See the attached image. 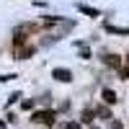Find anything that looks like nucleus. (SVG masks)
Instances as JSON below:
<instances>
[{
  "label": "nucleus",
  "mask_w": 129,
  "mask_h": 129,
  "mask_svg": "<svg viewBox=\"0 0 129 129\" xmlns=\"http://www.w3.org/2000/svg\"><path fill=\"white\" fill-rule=\"evenodd\" d=\"M93 116H95L93 109H85V111H83V121H85V124H90V121H93Z\"/></svg>",
  "instance_id": "6e6552de"
},
{
  "label": "nucleus",
  "mask_w": 129,
  "mask_h": 129,
  "mask_svg": "<svg viewBox=\"0 0 129 129\" xmlns=\"http://www.w3.org/2000/svg\"><path fill=\"white\" fill-rule=\"evenodd\" d=\"M26 44V34L23 31H16V36H13V47H23Z\"/></svg>",
  "instance_id": "423d86ee"
},
{
  "label": "nucleus",
  "mask_w": 129,
  "mask_h": 129,
  "mask_svg": "<svg viewBox=\"0 0 129 129\" xmlns=\"http://www.w3.org/2000/svg\"><path fill=\"white\" fill-rule=\"evenodd\" d=\"M101 95H103V101H106V103H109V106H114L116 101H119V95H116V93H114L111 88H106V90H103Z\"/></svg>",
  "instance_id": "20e7f679"
},
{
  "label": "nucleus",
  "mask_w": 129,
  "mask_h": 129,
  "mask_svg": "<svg viewBox=\"0 0 129 129\" xmlns=\"http://www.w3.org/2000/svg\"><path fill=\"white\" fill-rule=\"evenodd\" d=\"M126 62H129V57H126Z\"/></svg>",
  "instance_id": "4468645a"
},
{
  "label": "nucleus",
  "mask_w": 129,
  "mask_h": 129,
  "mask_svg": "<svg viewBox=\"0 0 129 129\" xmlns=\"http://www.w3.org/2000/svg\"><path fill=\"white\" fill-rule=\"evenodd\" d=\"M111 129H121V121H116V119H111Z\"/></svg>",
  "instance_id": "f8f14e48"
},
{
  "label": "nucleus",
  "mask_w": 129,
  "mask_h": 129,
  "mask_svg": "<svg viewBox=\"0 0 129 129\" xmlns=\"http://www.w3.org/2000/svg\"><path fill=\"white\" fill-rule=\"evenodd\" d=\"M64 129H80V124H78V121H67V124H64Z\"/></svg>",
  "instance_id": "9b49d317"
},
{
  "label": "nucleus",
  "mask_w": 129,
  "mask_h": 129,
  "mask_svg": "<svg viewBox=\"0 0 129 129\" xmlns=\"http://www.w3.org/2000/svg\"><path fill=\"white\" fill-rule=\"evenodd\" d=\"M90 129H98V126H90Z\"/></svg>",
  "instance_id": "ddd939ff"
},
{
  "label": "nucleus",
  "mask_w": 129,
  "mask_h": 129,
  "mask_svg": "<svg viewBox=\"0 0 129 129\" xmlns=\"http://www.w3.org/2000/svg\"><path fill=\"white\" fill-rule=\"evenodd\" d=\"M103 62L109 64V67H114V70H119V67H121V57H116V54H106Z\"/></svg>",
  "instance_id": "7ed1b4c3"
},
{
  "label": "nucleus",
  "mask_w": 129,
  "mask_h": 129,
  "mask_svg": "<svg viewBox=\"0 0 129 129\" xmlns=\"http://www.w3.org/2000/svg\"><path fill=\"white\" fill-rule=\"evenodd\" d=\"M54 78H57L59 83H70V80H72V72L64 70V67H59V70H54Z\"/></svg>",
  "instance_id": "f03ea898"
},
{
  "label": "nucleus",
  "mask_w": 129,
  "mask_h": 129,
  "mask_svg": "<svg viewBox=\"0 0 129 129\" xmlns=\"http://www.w3.org/2000/svg\"><path fill=\"white\" fill-rule=\"evenodd\" d=\"M34 52H36V47H34V44H28V47H23V49L18 52V59H28Z\"/></svg>",
  "instance_id": "39448f33"
},
{
  "label": "nucleus",
  "mask_w": 129,
  "mask_h": 129,
  "mask_svg": "<svg viewBox=\"0 0 129 129\" xmlns=\"http://www.w3.org/2000/svg\"><path fill=\"white\" fill-rule=\"evenodd\" d=\"M57 119V114L52 111V109H47V111H34V116H31V121L34 124H52Z\"/></svg>",
  "instance_id": "f257e3e1"
},
{
  "label": "nucleus",
  "mask_w": 129,
  "mask_h": 129,
  "mask_svg": "<svg viewBox=\"0 0 129 129\" xmlns=\"http://www.w3.org/2000/svg\"><path fill=\"white\" fill-rule=\"evenodd\" d=\"M83 13H88V16H98V10H93V8H88V5H78Z\"/></svg>",
  "instance_id": "1a4fd4ad"
},
{
  "label": "nucleus",
  "mask_w": 129,
  "mask_h": 129,
  "mask_svg": "<svg viewBox=\"0 0 129 129\" xmlns=\"http://www.w3.org/2000/svg\"><path fill=\"white\" fill-rule=\"evenodd\" d=\"M119 75H121V80H129V67H119Z\"/></svg>",
  "instance_id": "9d476101"
},
{
  "label": "nucleus",
  "mask_w": 129,
  "mask_h": 129,
  "mask_svg": "<svg viewBox=\"0 0 129 129\" xmlns=\"http://www.w3.org/2000/svg\"><path fill=\"white\" fill-rule=\"evenodd\" d=\"M95 116H101V119H111L109 106H98V109H95Z\"/></svg>",
  "instance_id": "0eeeda50"
}]
</instances>
